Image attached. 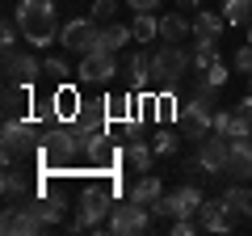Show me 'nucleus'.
<instances>
[{"label":"nucleus","instance_id":"obj_39","mask_svg":"<svg viewBox=\"0 0 252 236\" xmlns=\"http://www.w3.org/2000/svg\"><path fill=\"white\" fill-rule=\"evenodd\" d=\"M235 110H240V114H244V118H248V122H252V93H248V97H244V101H240V106H235Z\"/></svg>","mask_w":252,"mask_h":236},{"label":"nucleus","instance_id":"obj_34","mask_svg":"<svg viewBox=\"0 0 252 236\" xmlns=\"http://www.w3.org/2000/svg\"><path fill=\"white\" fill-rule=\"evenodd\" d=\"M109 101V118H130V106H135V101L126 97V93H118V97H105Z\"/></svg>","mask_w":252,"mask_h":236},{"label":"nucleus","instance_id":"obj_38","mask_svg":"<svg viewBox=\"0 0 252 236\" xmlns=\"http://www.w3.org/2000/svg\"><path fill=\"white\" fill-rule=\"evenodd\" d=\"M122 4H130L135 13H156V4H160V0H122Z\"/></svg>","mask_w":252,"mask_h":236},{"label":"nucleus","instance_id":"obj_1","mask_svg":"<svg viewBox=\"0 0 252 236\" xmlns=\"http://www.w3.org/2000/svg\"><path fill=\"white\" fill-rule=\"evenodd\" d=\"M13 17H17L21 38H26L30 46H51L55 34H59V30H55V4L51 0H17Z\"/></svg>","mask_w":252,"mask_h":236},{"label":"nucleus","instance_id":"obj_42","mask_svg":"<svg viewBox=\"0 0 252 236\" xmlns=\"http://www.w3.org/2000/svg\"><path fill=\"white\" fill-rule=\"evenodd\" d=\"M248 42H252V26H248Z\"/></svg>","mask_w":252,"mask_h":236},{"label":"nucleus","instance_id":"obj_41","mask_svg":"<svg viewBox=\"0 0 252 236\" xmlns=\"http://www.w3.org/2000/svg\"><path fill=\"white\" fill-rule=\"evenodd\" d=\"M244 215L252 219V190H248V202H244Z\"/></svg>","mask_w":252,"mask_h":236},{"label":"nucleus","instance_id":"obj_18","mask_svg":"<svg viewBox=\"0 0 252 236\" xmlns=\"http://www.w3.org/2000/svg\"><path fill=\"white\" fill-rule=\"evenodd\" d=\"M122 156H126V164L135 173H152V160H156V144H147V139H126V148H122Z\"/></svg>","mask_w":252,"mask_h":236},{"label":"nucleus","instance_id":"obj_35","mask_svg":"<svg viewBox=\"0 0 252 236\" xmlns=\"http://www.w3.org/2000/svg\"><path fill=\"white\" fill-rule=\"evenodd\" d=\"M156 152L172 156V152H177V135H172V131H160V135H156Z\"/></svg>","mask_w":252,"mask_h":236},{"label":"nucleus","instance_id":"obj_3","mask_svg":"<svg viewBox=\"0 0 252 236\" xmlns=\"http://www.w3.org/2000/svg\"><path fill=\"white\" fill-rule=\"evenodd\" d=\"M193 68V55L181 51V42H160V51L152 55V76L164 93H172L181 84V76Z\"/></svg>","mask_w":252,"mask_h":236},{"label":"nucleus","instance_id":"obj_20","mask_svg":"<svg viewBox=\"0 0 252 236\" xmlns=\"http://www.w3.org/2000/svg\"><path fill=\"white\" fill-rule=\"evenodd\" d=\"M0 190H4V198L9 202H17V198H34V177H30V173H17L9 164V169H4V182H0Z\"/></svg>","mask_w":252,"mask_h":236},{"label":"nucleus","instance_id":"obj_33","mask_svg":"<svg viewBox=\"0 0 252 236\" xmlns=\"http://www.w3.org/2000/svg\"><path fill=\"white\" fill-rule=\"evenodd\" d=\"M17 34H21L17 17H4V26H0V42H4V51H13V46H17Z\"/></svg>","mask_w":252,"mask_h":236},{"label":"nucleus","instance_id":"obj_16","mask_svg":"<svg viewBox=\"0 0 252 236\" xmlns=\"http://www.w3.org/2000/svg\"><path fill=\"white\" fill-rule=\"evenodd\" d=\"M30 207H34V215L42 219L46 228H59L63 224V211H67V202H63V194L55 198V194H34L30 198Z\"/></svg>","mask_w":252,"mask_h":236},{"label":"nucleus","instance_id":"obj_37","mask_svg":"<svg viewBox=\"0 0 252 236\" xmlns=\"http://www.w3.org/2000/svg\"><path fill=\"white\" fill-rule=\"evenodd\" d=\"M235 68H240V72H252V42H244L240 51H235Z\"/></svg>","mask_w":252,"mask_h":236},{"label":"nucleus","instance_id":"obj_29","mask_svg":"<svg viewBox=\"0 0 252 236\" xmlns=\"http://www.w3.org/2000/svg\"><path fill=\"white\" fill-rule=\"evenodd\" d=\"M219 198H223L227 215H244V202H248V186H227Z\"/></svg>","mask_w":252,"mask_h":236},{"label":"nucleus","instance_id":"obj_36","mask_svg":"<svg viewBox=\"0 0 252 236\" xmlns=\"http://www.w3.org/2000/svg\"><path fill=\"white\" fill-rule=\"evenodd\" d=\"M67 72H72V68H67V64H63V59H46V76H55V80H67Z\"/></svg>","mask_w":252,"mask_h":236},{"label":"nucleus","instance_id":"obj_2","mask_svg":"<svg viewBox=\"0 0 252 236\" xmlns=\"http://www.w3.org/2000/svg\"><path fill=\"white\" fill-rule=\"evenodd\" d=\"M215 114H219L215 84H206V80L193 84V97L177 110V118L189 127V135H193V139H202V135H210V131H215Z\"/></svg>","mask_w":252,"mask_h":236},{"label":"nucleus","instance_id":"obj_6","mask_svg":"<svg viewBox=\"0 0 252 236\" xmlns=\"http://www.w3.org/2000/svg\"><path fill=\"white\" fill-rule=\"evenodd\" d=\"M152 215L156 211H147V207H139L135 198H126V202H114V215H109V232H118V236H126V232H152Z\"/></svg>","mask_w":252,"mask_h":236},{"label":"nucleus","instance_id":"obj_15","mask_svg":"<svg viewBox=\"0 0 252 236\" xmlns=\"http://www.w3.org/2000/svg\"><path fill=\"white\" fill-rule=\"evenodd\" d=\"M76 122H80L84 131H105L114 118H109V101H80V110H76Z\"/></svg>","mask_w":252,"mask_h":236},{"label":"nucleus","instance_id":"obj_14","mask_svg":"<svg viewBox=\"0 0 252 236\" xmlns=\"http://www.w3.org/2000/svg\"><path fill=\"white\" fill-rule=\"evenodd\" d=\"M198 224H202V232H231V215H227V207H223V198H206L198 207Z\"/></svg>","mask_w":252,"mask_h":236},{"label":"nucleus","instance_id":"obj_13","mask_svg":"<svg viewBox=\"0 0 252 236\" xmlns=\"http://www.w3.org/2000/svg\"><path fill=\"white\" fill-rule=\"evenodd\" d=\"M227 173H231L235 182H252V135H244V139H231Z\"/></svg>","mask_w":252,"mask_h":236},{"label":"nucleus","instance_id":"obj_30","mask_svg":"<svg viewBox=\"0 0 252 236\" xmlns=\"http://www.w3.org/2000/svg\"><path fill=\"white\" fill-rule=\"evenodd\" d=\"M219 59V51H215V42H193V72H206L210 64Z\"/></svg>","mask_w":252,"mask_h":236},{"label":"nucleus","instance_id":"obj_19","mask_svg":"<svg viewBox=\"0 0 252 236\" xmlns=\"http://www.w3.org/2000/svg\"><path fill=\"white\" fill-rule=\"evenodd\" d=\"M26 110H30V84H21V80H4V122L21 118Z\"/></svg>","mask_w":252,"mask_h":236},{"label":"nucleus","instance_id":"obj_8","mask_svg":"<svg viewBox=\"0 0 252 236\" xmlns=\"http://www.w3.org/2000/svg\"><path fill=\"white\" fill-rule=\"evenodd\" d=\"M76 76H80L84 89H101V84H109L118 76V64H114L109 51H89L80 59V68H76Z\"/></svg>","mask_w":252,"mask_h":236},{"label":"nucleus","instance_id":"obj_12","mask_svg":"<svg viewBox=\"0 0 252 236\" xmlns=\"http://www.w3.org/2000/svg\"><path fill=\"white\" fill-rule=\"evenodd\" d=\"M0 228H4L9 236H38L46 224L34 215V207L26 202V207H4V219H0Z\"/></svg>","mask_w":252,"mask_h":236},{"label":"nucleus","instance_id":"obj_23","mask_svg":"<svg viewBox=\"0 0 252 236\" xmlns=\"http://www.w3.org/2000/svg\"><path fill=\"white\" fill-rule=\"evenodd\" d=\"M130 38H135V30H130V26L105 21V26H101V38H97V51H109V55H118L126 42H130Z\"/></svg>","mask_w":252,"mask_h":236},{"label":"nucleus","instance_id":"obj_28","mask_svg":"<svg viewBox=\"0 0 252 236\" xmlns=\"http://www.w3.org/2000/svg\"><path fill=\"white\" fill-rule=\"evenodd\" d=\"M135 42H156L160 38V21L152 17V13H135Z\"/></svg>","mask_w":252,"mask_h":236},{"label":"nucleus","instance_id":"obj_43","mask_svg":"<svg viewBox=\"0 0 252 236\" xmlns=\"http://www.w3.org/2000/svg\"><path fill=\"white\" fill-rule=\"evenodd\" d=\"M248 93H252V80H248Z\"/></svg>","mask_w":252,"mask_h":236},{"label":"nucleus","instance_id":"obj_27","mask_svg":"<svg viewBox=\"0 0 252 236\" xmlns=\"http://www.w3.org/2000/svg\"><path fill=\"white\" fill-rule=\"evenodd\" d=\"M227 26H252V0H223Z\"/></svg>","mask_w":252,"mask_h":236},{"label":"nucleus","instance_id":"obj_22","mask_svg":"<svg viewBox=\"0 0 252 236\" xmlns=\"http://www.w3.org/2000/svg\"><path fill=\"white\" fill-rule=\"evenodd\" d=\"M223 26H227V17H223V13H206V9H198V13H193V38H198V42H219Z\"/></svg>","mask_w":252,"mask_h":236},{"label":"nucleus","instance_id":"obj_9","mask_svg":"<svg viewBox=\"0 0 252 236\" xmlns=\"http://www.w3.org/2000/svg\"><path fill=\"white\" fill-rule=\"evenodd\" d=\"M76 215H80V224L93 228V232H97V228H105L109 215H114V198H109V190H84Z\"/></svg>","mask_w":252,"mask_h":236},{"label":"nucleus","instance_id":"obj_11","mask_svg":"<svg viewBox=\"0 0 252 236\" xmlns=\"http://www.w3.org/2000/svg\"><path fill=\"white\" fill-rule=\"evenodd\" d=\"M46 72V64H38L30 51H4V80H21V84H34L38 76Z\"/></svg>","mask_w":252,"mask_h":236},{"label":"nucleus","instance_id":"obj_25","mask_svg":"<svg viewBox=\"0 0 252 236\" xmlns=\"http://www.w3.org/2000/svg\"><path fill=\"white\" fill-rule=\"evenodd\" d=\"M126 72H130V84H135V89H147V84H152V55L135 51L126 59Z\"/></svg>","mask_w":252,"mask_h":236},{"label":"nucleus","instance_id":"obj_26","mask_svg":"<svg viewBox=\"0 0 252 236\" xmlns=\"http://www.w3.org/2000/svg\"><path fill=\"white\" fill-rule=\"evenodd\" d=\"M76 110H80V93L72 84H59L55 89V118H76Z\"/></svg>","mask_w":252,"mask_h":236},{"label":"nucleus","instance_id":"obj_32","mask_svg":"<svg viewBox=\"0 0 252 236\" xmlns=\"http://www.w3.org/2000/svg\"><path fill=\"white\" fill-rule=\"evenodd\" d=\"M202 80H206V84H215V89H223V84H227V64H223V59H215V64H210L206 72H202Z\"/></svg>","mask_w":252,"mask_h":236},{"label":"nucleus","instance_id":"obj_31","mask_svg":"<svg viewBox=\"0 0 252 236\" xmlns=\"http://www.w3.org/2000/svg\"><path fill=\"white\" fill-rule=\"evenodd\" d=\"M118 4H122V0H93V13H89V17H97L101 26H105V21H114Z\"/></svg>","mask_w":252,"mask_h":236},{"label":"nucleus","instance_id":"obj_10","mask_svg":"<svg viewBox=\"0 0 252 236\" xmlns=\"http://www.w3.org/2000/svg\"><path fill=\"white\" fill-rule=\"evenodd\" d=\"M34 139H38V127H34V122H26V118L4 122V164H17V156L26 152ZM38 144H42V139H38Z\"/></svg>","mask_w":252,"mask_h":236},{"label":"nucleus","instance_id":"obj_24","mask_svg":"<svg viewBox=\"0 0 252 236\" xmlns=\"http://www.w3.org/2000/svg\"><path fill=\"white\" fill-rule=\"evenodd\" d=\"M193 34V21L185 17V13H168V17H160V38L164 42H181V38H189Z\"/></svg>","mask_w":252,"mask_h":236},{"label":"nucleus","instance_id":"obj_4","mask_svg":"<svg viewBox=\"0 0 252 236\" xmlns=\"http://www.w3.org/2000/svg\"><path fill=\"white\" fill-rule=\"evenodd\" d=\"M227 156H231V144H227V135L210 131V135H202V139H198L193 164H198L206 177H223V173H227Z\"/></svg>","mask_w":252,"mask_h":236},{"label":"nucleus","instance_id":"obj_5","mask_svg":"<svg viewBox=\"0 0 252 236\" xmlns=\"http://www.w3.org/2000/svg\"><path fill=\"white\" fill-rule=\"evenodd\" d=\"M206 202V194L198 190L193 182H185L181 190H172V194H164L160 202H156V215H164V219H181V215H198V207Z\"/></svg>","mask_w":252,"mask_h":236},{"label":"nucleus","instance_id":"obj_21","mask_svg":"<svg viewBox=\"0 0 252 236\" xmlns=\"http://www.w3.org/2000/svg\"><path fill=\"white\" fill-rule=\"evenodd\" d=\"M215 131L227 135V139H244V135H252V122L240 114V110H219L215 114Z\"/></svg>","mask_w":252,"mask_h":236},{"label":"nucleus","instance_id":"obj_7","mask_svg":"<svg viewBox=\"0 0 252 236\" xmlns=\"http://www.w3.org/2000/svg\"><path fill=\"white\" fill-rule=\"evenodd\" d=\"M97 38H101V21L97 17H72L59 30V42L67 46V51H80V55L97 51Z\"/></svg>","mask_w":252,"mask_h":236},{"label":"nucleus","instance_id":"obj_40","mask_svg":"<svg viewBox=\"0 0 252 236\" xmlns=\"http://www.w3.org/2000/svg\"><path fill=\"white\" fill-rule=\"evenodd\" d=\"M198 4H202V0H177V9H181V13H198Z\"/></svg>","mask_w":252,"mask_h":236},{"label":"nucleus","instance_id":"obj_17","mask_svg":"<svg viewBox=\"0 0 252 236\" xmlns=\"http://www.w3.org/2000/svg\"><path fill=\"white\" fill-rule=\"evenodd\" d=\"M126 198H135L139 207H147V211H152L156 202L164 198V182L156 177V173H143V177H139V182L130 186V194H126Z\"/></svg>","mask_w":252,"mask_h":236}]
</instances>
